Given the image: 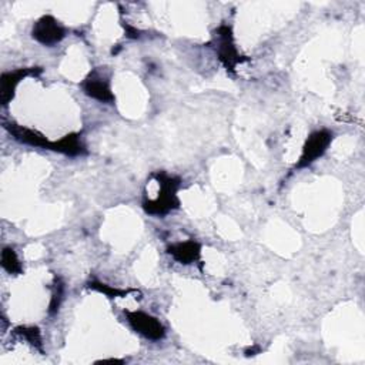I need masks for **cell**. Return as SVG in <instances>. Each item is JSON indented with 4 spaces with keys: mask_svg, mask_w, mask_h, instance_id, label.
Instances as JSON below:
<instances>
[{
    "mask_svg": "<svg viewBox=\"0 0 365 365\" xmlns=\"http://www.w3.org/2000/svg\"><path fill=\"white\" fill-rule=\"evenodd\" d=\"M167 252L181 264H191L200 258L201 247L198 242L190 240L178 244H173L167 248Z\"/></svg>",
    "mask_w": 365,
    "mask_h": 365,
    "instance_id": "9c48e42d",
    "label": "cell"
},
{
    "mask_svg": "<svg viewBox=\"0 0 365 365\" xmlns=\"http://www.w3.org/2000/svg\"><path fill=\"white\" fill-rule=\"evenodd\" d=\"M54 151L67 154V155H78L84 153V147L78 138V134H68L58 141H54Z\"/></svg>",
    "mask_w": 365,
    "mask_h": 365,
    "instance_id": "30bf717a",
    "label": "cell"
},
{
    "mask_svg": "<svg viewBox=\"0 0 365 365\" xmlns=\"http://www.w3.org/2000/svg\"><path fill=\"white\" fill-rule=\"evenodd\" d=\"M217 51L220 60L227 67V70H234L235 66L241 61L237 48L232 41V33L228 26H221L217 31Z\"/></svg>",
    "mask_w": 365,
    "mask_h": 365,
    "instance_id": "5b68a950",
    "label": "cell"
},
{
    "mask_svg": "<svg viewBox=\"0 0 365 365\" xmlns=\"http://www.w3.org/2000/svg\"><path fill=\"white\" fill-rule=\"evenodd\" d=\"M40 68H19L14 71H6L1 74L0 78V101L6 106L14 96V90L17 84L27 76L40 73Z\"/></svg>",
    "mask_w": 365,
    "mask_h": 365,
    "instance_id": "52a82bcc",
    "label": "cell"
},
{
    "mask_svg": "<svg viewBox=\"0 0 365 365\" xmlns=\"http://www.w3.org/2000/svg\"><path fill=\"white\" fill-rule=\"evenodd\" d=\"M4 128L20 143L23 144H29V145H34V147H41V148H47V150H53L54 148V141H48L43 134L34 131V130H30V128H26V127H21V125H17V124H13V123H4Z\"/></svg>",
    "mask_w": 365,
    "mask_h": 365,
    "instance_id": "ba28073f",
    "label": "cell"
},
{
    "mask_svg": "<svg viewBox=\"0 0 365 365\" xmlns=\"http://www.w3.org/2000/svg\"><path fill=\"white\" fill-rule=\"evenodd\" d=\"M61 295H63V285L57 284L56 287V291L53 292V298H51V304H50V312H56L58 309V305H60V299H61Z\"/></svg>",
    "mask_w": 365,
    "mask_h": 365,
    "instance_id": "5bb4252c",
    "label": "cell"
},
{
    "mask_svg": "<svg viewBox=\"0 0 365 365\" xmlns=\"http://www.w3.org/2000/svg\"><path fill=\"white\" fill-rule=\"evenodd\" d=\"M90 287H91V288H94V289H97V291H101V292L107 294L108 297H118V295H123V294H125L124 291H120V289L111 288V287H108V285H106V284L91 282V284H90Z\"/></svg>",
    "mask_w": 365,
    "mask_h": 365,
    "instance_id": "4fadbf2b",
    "label": "cell"
},
{
    "mask_svg": "<svg viewBox=\"0 0 365 365\" xmlns=\"http://www.w3.org/2000/svg\"><path fill=\"white\" fill-rule=\"evenodd\" d=\"M332 141V133L328 130H318L314 131L305 141L302 147V154L295 164V168H304L312 164L317 158H319L328 148Z\"/></svg>",
    "mask_w": 365,
    "mask_h": 365,
    "instance_id": "7a4b0ae2",
    "label": "cell"
},
{
    "mask_svg": "<svg viewBox=\"0 0 365 365\" xmlns=\"http://www.w3.org/2000/svg\"><path fill=\"white\" fill-rule=\"evenodd\" d=\"M31 36L44 46H54L64 38L66 30L53 16H43L34 23Z\"/></svg>",
    "mask_w": 365,
    "mask_h": 365,
    "instance_id": "277c9868",
    "label": "cell"
},
{
    "mask_svg": "<svg viewBox=\"0 0 365 365\" xmlns=\"http://www.w3.org/2000/svg\"><path fill=\"white\" fill-rule=\"evenodd\" d=\"M124 314H125L127 321L131 325V328L134 331H137L138 334H141L143 336H145L147 339L158 341V339L164 338L165 329H164L163 324L153 315L141 312V311H125Z\"/></svg>",
    "mask_w": 365,
    "mask_h": 365,
    "instance_id": "3957f363",
    "label": "cell"
},
{
    "mask_svg": "<svg viewBox=\"0 0 365 365\" xmlns=\"http://www.w3.org/2000/svg\"><path fill=\"white\" fill-rule=\"evenodd\" d=\"M153 177L160 185V191L155 200L144 201V210L151 215H164L171 210L177 208L180 201L177 198V190L180 187V178L168 175L165 173H154Z\"/></svg>",
    "mask_w": 365,
    "mask_h": 365,
    "instance_id": "6da1fadb",
    "label": "cell"
},
{
    "mask_svg": "<svg viewBox=\"0 0 365 365\" xmlns=\"http://www.w3.org/2000/svg\"><path fill=\"white\" fill-rule=\"evenodd\" d=\"M1 267L9 272V274H21L23 268H21V264L14 252L13 248H9L6 247L3 251H1Z\"/></svg>",
    "mask_w": 365,
    "mask_h": 365,
    "instance_id": "8fae6325",
    "label": "cell"
},
{
    "mask_svg": "<svg viewBox=\"0 0 365 365\" xmlns=\"http://www.w3.org/2000/svg\"><path fill=\"white\" fill-rule=\"evenodd\" d=\"M83 90L88 97L96 98L98 101H103V103L114 101V94L111 93L108 80L96 70L90 73L87 78L83 81Z\"/></svg>",
    "mask_w": 365,
    "mask_h": 365,
    "instance_id": "8992f818",
    "label": "cell"
},
{
    "mask_svg": "<svg viewBox=\"0 0 365 365\" xmlns=\"http://www.w3.org/2000/svg\"><path fill=\"white\" fill-rule=\"evenodd\" d=\"M16 334L24 336L31 345H34L37 349L41 351V336L40 331L36 327H19L16 328Z\"/></svg>",
    "mask_w": 365,
    "mask_h": 365,
    "instance_id": "7c38bea8",
    "label": "cell"
}]
</instances>
